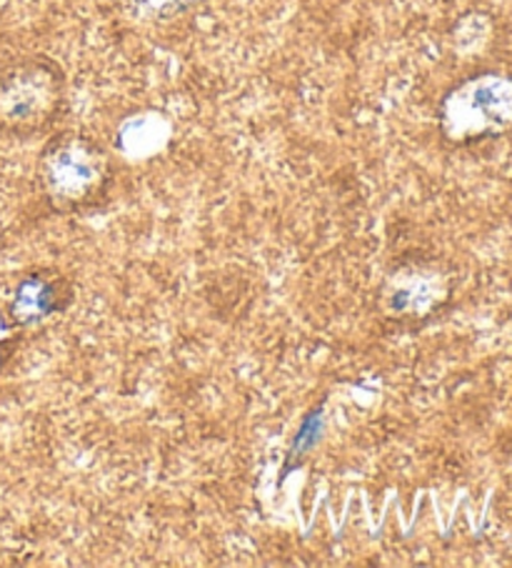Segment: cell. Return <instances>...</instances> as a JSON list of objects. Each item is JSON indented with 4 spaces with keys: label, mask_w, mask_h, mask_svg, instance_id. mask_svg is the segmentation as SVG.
Wrapping results in <instances>:
<instances>
[{
    "label": "cell",
    "mask_w": 512,
    "mask_h": 568,
    "mask_svg": "<svg viewBox=\"0 0 512 568\" xmlns=\"http://www.w3.org/2000/svg\"><path fill=\"white\" fill-rule=\"evenodd\" d=\"M38 183L45 201L58 213L93 209L111 191V153L83 133L55 135L38 159Z\"/></svg>",
    "instance_id": "1"
},
{
    "label": "cell",
    "mask_w": 512,
    "mask_h": 568,
    "mask_svg": "<svg viewBox=\"0 0 512 568\" xmlns=\"http://www.w3.org/2000/svg\"><path fill=\"white\" fill-rule=\"evenodd\" d=\"M65 105V75L51 58H23L0 68V133L28 139L58 121Z\"/></svg>",
    "instance_id": "2"
},
{
    "label": "cell",
    "mask_w": 512,
    "mask_h": 568,
    "mask_svg": "<svg viewBox=\"0 0 512 568\" xmlns=\"http://www.w3.org/2000/svg\"><path fill=\"white\" fill-rule=\"evenodd\" d=\"M442 139L470 145L512 131V75L478 73L452 85L438 108Z\"/></svg>",
    "instance_id": "3"
},
{
    "label": "cell",
    "mask_w": 512,
    "mask_h": 568,
    "mask_svg": "<svg viewBox=\"0 0 512 568\" xmlns=\"http://www.w3.org/2000/svg\"><path fill=\"white\" fill-rule=\"evenodd\" d=\"M446 298L436 271L422 266H400L382 286V303L396 318H422Z\"/></svg>",
    "instance_id": "4"
},
{
    "label": "cell",
    "mask_w": 512,
    "mask_h": 568,
    "mask_svg": "<svg viewBox=\"0 0 512 568\" xmlns=\"http://www.w3.org/2000/svg\"><path fill=\"white\" fill-rule=\"evenodd\" d=\"M71 298V288L63 281L31 273V276L18 281L11 301V321L23 328L35 326V323L65 311Z\"/></svg>",
    "instance_id": "5"
},
{
    "label": "cell",
    "mask_w": 512,
    "mask_h": 568,
    "mask_svg": "<svg viewBox=\"0 0 512 568\" xmlns=\"http://www.w3.org/2000/svg\"><path fill=\"white\" fill-rule=\"evenodd\" d=\"M205 0H125L127 13L137 21H173L201 8Z\"/></svg>",
    "instance_id": "6"
},
{
    "label": "cell",
    "mask_w": 512,
    "mask_h": 568,
    "mask_svg": "<svg viewBox=\"0 0 512 568\" xmlns=\"http://www.w3.org/2000/svg\"><path fill=\"white\" fill-rule=\"evenodd\" d=\"M320 428H322V408H313L308 416L303 418V424L298 428V434H295L293 440V448L288 454V468L298 466L305 456H308V450L318 444V436H320ZM285 468V471H288Z\"/></svg>",
    "instance_id": "7"
},
{
    "label": "cell",
    "mask_w": 512,
    "mask_h": 568,
    "mask_svg": "<svg viewBox=\"0 0 512 568\" xmlns=\"http://www.w3.org/2000/svg\"><path fill=\"white\" fill-rule=\"evenodd\" d=\"M3 364H6V351L0 346V368H3Z\"/></svg>",
    "instance_id": "8"
}]
</instances>
